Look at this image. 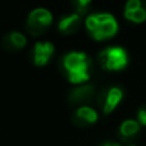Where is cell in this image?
<instances>
[{"label":"cell","instance_id":"6da1fadb","mask_svg":"<svg viewBox=\"0 0 146 146\" xmlns=\"http://www.w3.org/2000/svg\"><path fill=\"white\" fill-rule=\"evenodd\" d=\"M61 69L70 83L79 86L91 79L92 60L83 52H69L61 58Z\"/></svg>","mask_w":146,"mask_h":146},{"label":"cell","instance_id":"7a4b0ae2","mask_svg":"<svg viewBox=\"0 0 146 146\" xmlns=\"http://www.w3.org/2000/svg\"><path fill=\"white\" fill-rule=\"evenodd\" d=\"M86 29L94 40H108L116 35L118 21L110 13H93L86 19Z\"/></svg>","mask_w":146,"mask_h":146},{"label":"cell","instance_id":"3957f363","mask_svg":"<svg viewBox=\"0 0 146 146\" xmlns=\"http://www.w3.org/2000/svg\"><path fill=\"white\" fill-rule=\"evenodd\" d=\"M100 66L108 71H121L128 65V53L121 47H108L97 56Z\"/></svg>","mask_w":146,"mask_h":146},{"label":"cell","instance_id":"277c9868","mask_svg":"<svg viewBox=\"0 0 146 146\" xmlns=\"http://www.w3.org/2000/svg\"><path fill=\"white\" fill-rule=\"evenodd\" d=\"M53 16L48 9L36 8L29 14L26 21V30L33 36H40L50 27Z\"/></svg>","mask_w":146,"mask_h":146},{"label":"cell","instance_id":"5b68a950","mask_svg":"<svg viewBox=\"0 0 146 146\" xmlns=\"http://www.w3.org/2000/svg\"><path fill=\"white\" fill-rule=\"evenodd\" d=\"M123 97L124 92L119 86H106L97 93L96 101L102 113L109 115L119 106Z\"/></svg>","mask_w":146,"mask_h":146},{"label":"cell","instance_id":"8992f818","mask_svg":"<svg viewBox=\"0 0 146 146\" xmlns=\"http://www.w3.org/2000/svg\"><path fill=\"white\" fill-rule=\"evenodd\" d=\"M96 88L92 84L84 83L75 86L69 93V102L72 106H84L88 105L89 102L96 97Z\"/></svg>","mask_w":146,"mask_h":146},{"label":"cell","instance_id":"52a82bcc","mask_svg":"<svg viewBox=\"0 0 146 146\" xmlns=\"http://www.w3.org/2000/svg\"><path fill=\"white\" fill-rule=\"evenodd\" d=\"M54 53V45L49 41H38L34 44L31 57L35 66H45Z\"/></svg>","mask_w":146,"mask_h":146},{"label":"cell","instance_id":"ba28073f","mask_svg":"<svg viewBox=\"0 0 146 146\" xmlns=\"http://www.w3.org/2000/svg\"><path fill=\"white\" fill-rule=\"evenodd\" d=\"M98 120V113L89 105L79 106L72 114V123L76 127H89Z\"/></svg>","mask_w":146,"mask_h":146},{"label":"cell","instance_id":"9c48e42d","mask_svg":"<svg viewBox=\"0 0 146 146\" xmlns=\"http://www.w3.org/2000/svg\"><path fill=\"white\" fill-rule=\"evenodd\" d=\"M82 26V16L79 13H71L66 14V16L61 17L58 21V31L64 35H71L75 34Z\"/></svg>","mask_w":146,"mask_h":146},{"label":"cell","instance_id":"30bf717a","mask_svg":"<svg viewBox=\"0 0 146 146\" xmlns=\"http://www.w3.org/2000/svg\"><path fill=\"white\" fill-rule=\"evenodd\" d=\"M26 44H27L26 36L18 31H12V33L7 34L1 41V45L7 52H18V50L23 49Z\"/></svg>","mask_w":146,"mask_h":146},{"label":"cell","instance_id":"8fae6325","mask_svg":"<svg viewBox=\"0 0 146 146\" xmlns=\"http://www.w3.org/2000/svg\"><path fill=\"white\" fill-rule=\"evenodd\" d=\"M140 123L135 119H127L120 124V128H119V135L123 140H132L140 132Z\"/></svg>","mask_w":146,"mask_h":146},{"label":"cell","instance_id":"7c38bea8","mask_svg":"<svg viewBox=\"0 0 146 146\" xmlns=\"http://www.w3.org/2000/svg\"><path fill=\"white\" fill-rule=\"evenodd\" d=\"M124 17L133 23H142L146 21V7L135 9V11H124Z\"/></svg>","mask_w":146,"mask_h":146},{"label":"cell","instance_id":"4fadbf2b","mask_svg":"<svg viewBox=\"0 0 146 146\" xmlns=\"http://www.w3.org/2000/svg\"><path fill=\"white\" fill-rule=\"evenodd\" d=\"M71 3H72V7L75 8V12L79 13L80 16H83L88 11L92 0H71Z\"/></svg>","mask_w":146,"mask_h":146},{"label":"cell","instance_id":"5bb4252c","mask_svg":"<svg viewBox=\"0 0 146 146\" xmlns=\"http://www.w3.org/2000/svg\"><path fill=\"white\" fill-rule=\"evenodd\" d=\"M142 7H145L142 0H128L124 7V11H135V9L142 8Z\"/></svg>","mask_w":146,"mask_h":146},{"label":"cell","instance_id":"9a60e30c","mask_svg":"<svg viewBox=\"0 0 146 146\" xmlns=\"http://www.w3.org/2000/svg\"><path fill=\"white\" fill-rule=\"evenodd\" d=\"M136 120L140 123V125L146 127V104L142 105L137 110V119H136Z\"/></svg>","mask_w":146,"mask_h":146},{"label":"cell","instance_id":"2e32d148","mask_svg":"<svg viewBox=\"0 0 146 146\" xmlns=\"http://www.w3.org/2000/svg\"><path fill=\"white\" fill-rule=\"evenodd\" d=\"M101 146H121L118 142H113V141H108V142H104Z\"/></svg>","mask_w":146,"mask_h":146}]
</instances>
